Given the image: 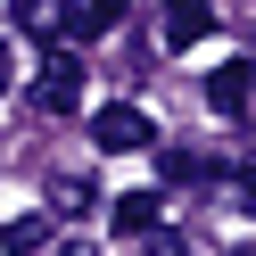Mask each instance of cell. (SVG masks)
Wrapping results in <instances>:
<instances>
[{
	"label": "cell",
	"instance_id": "6da1fadb",
	"mask_svg": "<svg viewBox=\"0 0 256 256\" xmlns=\"http://www.w3.org/2000/svg\"><path fill=\"white\" fill-rule=\"evenodd\" d=\"M91 140H100L108 157H132V149H157V124L140 116V108H100V116H91Z\"/></svg>",
	"mask_w": 256,
	"mask_h": 256
},
{
	"label": "cell",
	"instance_id": "7a4b0ae2",
	"mask_svg": "<svg viewBox=\"0 0 256 256\" xmlns=\"http://www.w3.org/2000/svg\"><path fill=\"white\" fill-rule=\"evenodd\" d=\"M74 100H83V58L50 42V66H42V83H34V108H42V116H66Z\"/></svg>",
	"mask_w": 256,
	"mask_h": 256
},
{
	"label": "cell",
	"instance_id": "3957f363",
	"mask_svg": "<svg viewBox=\"0 0 256 256\" xmlns=\"http://www.w3.org/2000/svg\"><path fill=\"white\" fill-rule=\"evenodd\" d=\"M124 25V0H58V42H100Z\"/></svg>",
	"mask_w": 256,
	"mask_h": 256
},
{
	"label": "cell",
	"instance_id": "277c9868",
	"mask_svg": "<svg viewBox=\"0 0 256 256\" xmlns=\"http://www.w3.org/2000/svg\"><path fill=\"white\" fill-rule=\"evenodd\" d=\"M248 91H256V58H232V66L206 74V108L215 116H248Z\"/></svg>",
	"mask_w": 256,
	"mask_h": 256
},
{
	"label": "cell",
	"instance_id": "5b68a950",
	"mask_svg": "<svg viewBox=\"0 0 256 256\" xmlns=\"http://www.w3.org/2000/svg\"><path fill=\"white\" fill-rule=\"evenodd\" d=\"M206 34H215V0H166V50H190Z\"/></svg>",
	"mask_w": 256,
	"mask_h": 256
},
{
	"label": "cell",
	"instance_id": "8992f818",
	"mask_svg": "<svg viewBox=\"0 0 256 256\" xmlns=\"http://www.w3.org/2000/svg\"><path fill=\"white\" fill-rule=\"evenodd\" d=\"M108 223L132 232V240H149V232H157V190H124V198L108 206Z\"/></svg>",
	"mask_w": 256,
	"mask_h": 256
},
{
	"label": "cell",
	"instance_id": "52a82bcc",
	"mask_svg": "<svg viewBox=\"0 0 256 256\" xmlns=\"http://www.w3.org/2000/svg\"><path fill=\"white\" fill-rule=\"evenodd\" d=\"M42 240H50V215H17L0 232V256H42Z\"/></svg>",
	"mask_w": 256,
	"mask_h": 256
},
{
	"label": "cell",
	"instance_id": "ba28073f",
	"mask_svg": "<svg viewBox=\"0 0 256 256\" xmlns=\"http://www.w3.org/2000/svg\"><path fill=\"white\" fill-rule=\"evenodd\" d=\"M91 206V182L83 174H50V215H83Z\"/></svg>",
	"mask_w": 256,
	"mask_h": 256
},
{
	"label": "cell",
	"instance_id": "9c48e42d",
	"mask_svg": "<svg viewBox=\"0 0 256 256\" xmlns=\"http://www.w3.org/2000/svg\"><path fill=\"white\" fill-rule=\"evenodd\" d=\"M198 174H206L198 149H166V182H198Z\"/></svg>",
	"mask_w": 256,
	"mask_h": 256
},
{
	"label": "cell",
	"instance_id": "30bf717a",
	"mask_svg": "<svg viewBox=\"0 0 256 256\" xmlns=\"http://www.w3.org/2000/svg\"><path fill=\"white\" fill-rule=\"evenodd\" d=\"M149 256H182V240H166V232H149Z\"/></svg>",
	"mask_w": 256,
	"mask_h": 256
},
{
	"label": "cell",
	"instance_id": "8fae6325",
	"mask_svg": "<svg viewBox=\"0 0 256 256\" xmlns=\"http://www.w3.org/2000/svg\"><path fill=\"white\" fill-rule=\"evenodd\" d=\"M8 74H17V50H8V42H0V91H8Z\"/></svg>",
	"mask_w": 256,
	"mask_h": 256
},
{
	"label": "cell",
	"instance_id": "7c38bea8",
	"mask_svg": "<svg viewBox=\"0 0 256 256\" xmlns=\"http://www.w3.org/2000/svg\"><path fill=\"white\" fill-rule=\"evenodd\" d=\"M58 256H100V248H58Z\"/></svg>",
	"mask_w": 256,
	"mask_h": 256
},
{
	"label": "cell",
	"instance_id": "4fadbf2b",
	"mask_svg": "<svg viewBox=\"0 0 256 256\" xmlns=\"http://www.w3.org/2000/svg\"><path fill=\"white\" fill-rule=\"evenodd\" d=\"M248 198H256V182H248Z\"/></svg>",
	"mask_w": 256,
	"mask_h": 256
},
{
	"label": "cell",
	"instance_id": "5bb4252c",
	"mask_svg": "<svg viewBox=\"0 0 256 256\" xmlns=\"http://www.w3.org/2000/svg\"><path fill=\"white\" fill-rule=\"evenodd\" d=\"M240 256H256V248H240Z\"/></svg>",
	"mask_w": 256,
	"mask_h": 256
}]
</instances>
